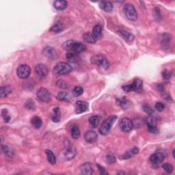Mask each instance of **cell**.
<instances>
[{
  "label": "cell",
  "instance_id": "25",
  "mask_svg": "<svg viewBox=\"0 0 175 175\" xmlns=\"http://www.w3.org/2000/svg\"><path fill=\"white\" fill-rule=\"evenodd\" d=\"M83 39L87 43L90 44H94L97 42V39H95V37L93 36L92 33L90 32H86L83 35Z\"/></svg>",
  "mask_w": 175,
  "mask_h": 175
},
{
  "label": "cell",
  "instance_id": "10",
  "mask_svg": "<svg viewBox=\"0 0 175 175\" xmlns=\"http://www.w3.org/2000/svg\"><path fill=\"white\" fill-rule=\"evenodd\" d=\"M133 127V123L131 119L127 117L122 118L120 121V128L124 132H129Z\"/></svg>",
  "mask_w": 175,
  "mask_h": 175
},
{
  "label": "cell",
  "instance_id": "40",
  "mask_svg": "<svg viewBox=\"0 0 175 175\" xmlns=\"http://www.w3.org/2000/svg\"><path fill=\"white\" fill-rule=\"evenodd\" d=\"M143 110H144L146 113L148 114L150 116L152 115L154 113L153 109L151 108L149 106H148V105H144V106H143Z\"/></svg>",
  "mask_w": 175,
  "mask_h": 175
},
{
  "label": "cell",
  "instance_id": "35",
  "mask_svg": "<svg viewBox=\"0 0 175 175\" xmlns=\"http://www.w3.org/2000/svg\"><path fill=\"white\" fill-rule=\"evenodd\" d=\"M2 118H4V122H9V121H10L11 117L9 115V113H8L7 109H3L2 111Z\"/></svg>",
  "mask_w": 175,
  "mask_h": 175
},
{
  "label": "cell",
  "instance_id": "41",
  "mask_svg": "<svg viewBox=\"0 0 175 175\" xmlns=\"http://www.w3.org/2000/svg\"><path fill=\"white\" fill-rule=\"evenodd\" d=\"M164 104L162 103V102H157L155 104V109L158 111V112H161L164 110Z\"/></svg>",
  "mask_w": 175,
  "mask_h": 175
},
{
  "label": "cell",
  "instance_id": "16",
  "mask_svg": "<svg viewBox=\"0 0 175 175\" xmlns=\"http://www.w3.org/2000/svg\"><path fill=\"white\" fill-rule=\"evenodd\" d=\"M139 153V149L138 147H133L131 149L127 151L126 153H125L123 155H122L121 156H120V159H130L131 157H133L134 155H136Z\"/></svg>",
  "mask_w": 175,
  "mask_h": 175
},
{
  "label": "cell",
  "instance_id": "18",
  "mask_svg": "<svg viewBox=\"0 0 175 175\" xmlns=\"http://www.w3.org/2000/svg\"><path fill=\"white\" fill-rule=\"evenodd\" d=\"M81 173L85 175H90L93 173V168L90 163H85L80 166Z\"/></svg>",
  "mask_w": 175,
  "mask_h": 175
},
{
  "label": "cell",
  "instance_id": "44",
  "mask_svg": "<svg viewBox=\"0 0 175 175\" xmlns=\"http://www.w3.org/2000/svg\"><path fill=\"white\" fill-rule=\"evenodd\" d=\"M97 168H98V169H99V173H100L101 174H103H103H108V173H107V172H106V169H105L103 167H102V166H101L100 165H99V164H97Z\"/></svg>",
  "mask_w": 175,
  "mask_h": 175
},
{
  "label": "cell",
  "instance_id": "38",
  "mask_svg": "<svg viewBox=\"0 0 175 175\" xmlns=\"http://www.w3.org/2000/svg\"><path fill=\"white\" fill-rule=\"evenodd\" d=\"M162 77L164 80H169L172 77V72L169 70H164L162 72Z\"/></svg>",
  "mask_w": 175,
  "mask_h": 175
},
{
  "label": "cell",
  "instance_id": "12",
  "mask_svg": "<svg viewBox=\"0 0 175 175\" xmlns=\"http://www.w3.org/2000/svg\"><path fill=\"white\" fill-rule=\"evenodd\" d=\"M42 54L44 56L51 60L56 59L58 55L56 49L51 47H46L44 48Z\"/></svg>",
  "mask_w": 175,
  "mask_h": 175
},
{
  "label": "cell",
  "instance_id": "19",
  "mask_svg": "<svg viewBox=\"0 0 175 175\" xmlns=\"http://www.w3.org/2000/svg\"><path fill=\"white\" fill-rule=\"evenodd\" d=\"M131 86H132V90L133 91L140 92L142 90L143 87V81L141 80L140 79L136 78L133 80V83L131 84Z\"/></svg>",
  "mask_w": 175,
  "mask_h": 175
},
{
  "label": "cell",
  "instance_id": "37",
  "mask_svg": "<svg viewBox=\"0 0 175 175\" xmlns=\"http://www.w3.org/2000/svg\"><path fill=\"white\" fill-rule=\"evenodd\" d=\"M162 168H164V170L168 174H171L172 173H173V170H174L173 166H172L170 164H168V163H165V164H163Z\"/></svg>",
  "mask_w": 175,
  "mask_h": 175
},
{
  "label": "cell",
  "instance_id": "33",
  "mask_svg": "<svg viewBox=\"0 0 175 175\" xmlns=\"http://www.w3.org/2000/svg\"><path fill=\"white\" fill-rule=\"evenodd\" d=\"M71 136L73 139H78L80 137V130L79 127L75 125L71 129Z\"/></svg>",
  "mask_w": 175,
  "mask_h": 175
},
{
  "label": "cell",
  "instance_id": "28",
  "mask_svg": "<svg viewBox=\"0 0 175 175\" xmlns=\"http://www.w3.org/2000/svg\"><path fill=\"white\" fill-rule=\"evenodd\" d=\"M12 92V88L10 86H4L1 88L0 90V96L2 98L7 97Z\"/></svg>",
  "mask_w": 175,
  "mask_h": 175
},
{
  "label": "cell",
  "instance_id": "9",
  "mask_svg": "<svg viewBox=\"0 0 175 175\" xmlns=\"http://www.w3.org/2000/svg\"><path fill=\"white\" fill-rule=\"evenodd\" d=\"M76 155V150L75 148L72 144H70L68 142L66 143V146L65 148V151H64V155L66 159L71 160L73 159V157Z\"/></svg>",
  "mask_w": 175,
  "mask_h": 175
},
{
  "label": "cell",
  "instance_id": "29",
  "mask_svg": "<svg viewBox=\"0 0 175 175\" xmlns=\"http://www.w3.org/2000/svg\"><path fill=\"white\" fill-rule=\"evenodd\" d=\"M118 103L123 110H127L129 107H130L131 105V102L128 100V99H127V98H122L118 99Z\"/></svg>",
  "mask_w": 175,
  "mask_h": 175
},
{
  "label": "cell",
  "instance_id": "20",
  "mask_svg": "<svg viewBox=\"0 0 175 175\" xmlns=\"http://www.w3.org/2000/svg\"><path fill=\"white\" fill-rule=\"evenodd\" d=\"M119 34H120L121 36L123 38L124 40H126L127 42L128 43H131L133 42L134 40V39H135V36L134 35L128 32L127 30H121L119 31Z\"/></svg>",
  "mask_w": 175,
  "mask_h": 175
},
{
  "label": "cell",
  "instance_id": "15",
  "mask_svg": "<svg viewBox=\"0 0 175 175\" xmlns=\"http://www.w3.org/2000/svg\"><path fill=\"white\" fill-rule=\"evenodd\" d=\"M147 127L149 132L153 134H158L159 130L157 127L156 122L154 118H148L147 121Z\"/></svg>",
  "mask_w": 175,
  "mask_h": 175
},
{
  "label": "cell",
  "instance_id": "39",
  "mask_svg": "<svg viewBox=\"0 0 175 175\" xmlns=\"http://www.w3.org/2000/svg\"><path fill=\"white\" fill-rule=\"evenodd\" d=\"M106 160L107 162L108 163L110 164H114V163L116 162V157L113 155L112 154H108L106 157Z\"/></svg>",
  "mask_w": 175,
  "mask_h": 175
},
{
  "label": "cell",
  "instance_id": "43",
  "mask_svg": "<svg viewBox=\"0 0 175 175\" xmlns=\"http://www.w3.org/2000/svg\"><path fill=\"white\" fill-rule=\"evenodd\" d=\"M57 86L58 87H60V88H68V85L66 81H64L62 80H60L57 82Z\"/></svg>",
  "mask_w": 175,
  "mask_h": 175
},
{
  "label": "cell",
  "instance_id": "11",
  "mask_svg": "<svg viewBox=\"0 0 175 175\" xmlns=\"http://www.w3.org/2000/svg\"><path fill=\"white\" fill-rule=\"evenodd\" d=\"M35 73L40 79L43 80L47 76L49 70L46 65L43 64H39L35 67Z\"/></svg>",
  "mask_w": 175,
  "mask_h": 175
},
{
  "label": "cell",
  "instance_id": "27",
  "mask_svg": "<svg viewBox=\"0 0 175 175\" xmlns=\"http://www.w3.org/2000/svg\"><path fill=\"white\" fill-rule=\"evenodd\" d=\"M92 34L96 39H99L102 35V26L99 24L96 25L92 30Z\"/></svg>",
  "mask_w": 175,
  "mask_h": 175
},
{
  "label": "cell",
  "instance_id": "22",
  "mask_svg": "<svg viewBox=\"0 0 175 175\" xmlns=\"http://www.w3.org/2000/svg\"><path fill=\"white\" fill-rule=\"evenodd\" d=\"M67 5H68V3L64 0H58L54 3V6L55 9L60 11L65 10L67 8Z\"/></svg>",
  "mask_w": 175,
  "mask_h": 175
},
{
  "label": "cell",
  "instance_id": "26",
  "mask_svg": "<svg viewBox=\"0 0 175 175\" xmlns=\"http://www.w3.org/2000/svg\"><path fill=\"white\" fill-rule=\"evenodd\" d=\"M61 118V113L60 110L58 107H55L53 110V114L51 116V119L54 122H59Z\"/></svg>",
  "mask_w": 175,
  "mask_h": 175
},
{
  "label": "cell",
  "instance_id": "17",
  "mask_svg": "<svg viewBox=\"0 0 175 175\" xmlns=\"http://www.w3.org/2000/svg\"><path fill=\"white\" fill-rule=\"evenodd\" d=\"M160 43H161L162 45L164 47H169L170 43H171V40L172 38L170 34L164 33L160 35Z\"/></svg>",
  "mask_w": 175,
  "mask_h": 175
},
{
  "label": "cell",
  "instance_id": "5",
  "mask_svg": "<svg viewBox=\"0 0 175 175\" xmlns=\"http://www.w3.org/2000/svg\"><path fill=\"white\" fill-rule=\"evenodd\" d=\"M91 62L95 65L101 66L102 68L107 69L109 68L110 63L106 58L101 55H96L91 58Z\"/></svg>",
  "mask_w": 175,
  "mask_h": 175
},
{
  "label": "cell",
  "instance_id": "24",
  "mask_svg": "<svg viewBox=\"0 0 175 175\" xmlns=\"http://www.w3.org/2000/svg\"><path fill=\"white\" fill-rule=\"evenodd\" d=\"M30 122L31 125H32L34 128H36V129H40L43 125V121L41 120V118L36 116H35L34 117L32 118Z\"/></svg>",
  "mask_w": 175,
  "mask_h": 175
},
{
  "label": "cell",
  "instance_id": "8",
  "mask_svg": "<svg viewBox=\"0 0 175 175\" xmlns=\"http://www.w3.org/2000/svg\"><path fill=\"white\" fill-rule=\"evenodd\" d=\"M17 74L21 79H27L31 74L30 67L27 65H21L17 70Z\"/></svg>",
  "mask_w": 175,
  "mask_h": 175
},
{
  "label": "cell",
  "instance_id": "32",
  "mask_svg": "<svg viewBox=\"0 0 175 175\" xmlns=\"http://www.w3.org/2000/svg\"><path fill=\"white\" fill-rule=\"evenodd\" d=\"M89 123L92 128L97 127L99 123V118L97 116H92L89 118Z\"/></svg>",
  "mask_w": 175,
  "mask_h": 175
},
{
  "label": "cell",
  "instance_id": "31",
  "mask_svg": "<svg viewBox=\"0 0 175 175\" xmlns=\"http://www.w3.org/2000/svg\"><path fill=\"white\" fill-rule=\"evenodd\" d=\"M64 25L62 23L58 22L54 24L50 29V32L54 33H59L64 30Z\"/></svg>",
  "mask_w": 175,
  "mask_h": 175
},
{
  "label": "cell",
  "instance_id": "7",
  "mask_svg": "<svg viewBox=\"0 0 175 175\" xmlns=\"http://www.w3.org/2000/svg\"><path fill=\"white\" fill-rule=\"evenodd\" d=\"M165 157L166 155L164 153L161 152V151H158V152L151 155L149 158V161L153 166H159L164 162Z\"/></svg>",
  "mask_w": 175,
  "mask_h": 175
},
{
  "label": "cell",
  "instance_id": "14",
  "mask_svg": "<svg viewBox=\"0 0 175 175\" xmlns=\"http://www.w3.org/2000/svg\"><path fill=\"white\" fill-rule=\"evenodd\" d=\"M88 103L84 101H78L75 105V112L77 114H82L88 110Z\"/></svg>",
  "mask_w": 175,
  "mask_h": 175
},
{
  "label": "cell",
  "instance_id": "2",
  "mask_svg": "<svg viewBox=\"0 0 175 175\" xmlns=\"http://www.w3.org/2000/svg\"><path fill=\"white\" fill-rule=\"evenodd\" d=\"M117 119V116L112 115L109 116L108 118L106 119L103 123L101 124V127H99V131L102 136H106L110 133V131L112 129L113 125L116 122Z\"/></svg>",
  "mask_w": 175,
  "mask_h": 175
},
{
  "label": "cell",
  "instance_id": "34",
  "mask_svg": "<svg viewBox=\"0 0 175 175\" xmlns=\"http://www.w3.org/2000/svg\"><path fill=\"white\" fill-rule=\"evenodd\" d=\"M84 92V89L81 86H75L74 88V89L73 90V95L75 97H80V95L83 94Z\"/></svg>",
  "mask_w": 175,
  "mask_h": 175
},
{
  "label": "cell",
  "instance_id": "3",
  "mask_svg": "<svg viewBox=\"0 0 175 175\" xmlns=\"http://www.w3.org/2000/svg\"><path fill=\"white\" fill-rule=\"evenodd\" d=\"M73 71L72 66L68 63H58L53 69V73L55 76H62L71 73Z\"/></svg>",
  "mask_w": 175,
  "mask_h": 175
},
{
  "label": "cell",
  "instance_id": "1",
  "mask_svg": "<svg viewBox=\"0 0 175 175\" xmlns=\"http://www.w3.org/2000/svg\"><path fill=\"white\" fill-rule=\"evenodd\" d=\"M62 47L66 51L69 52V53L75 54L82 53L86 49V46L84 44L74 40H67L66 42L63 44Z\"/></svg>",
  "mask_w": 175,
  "mask_h": 175
},
{
  "label": "cell",
  "instance_id": "42",
  "mask_svg": "<svg viewBox=\"0 0 175 175\" xmlns=\"http://www.w3.org/2000/svg\"><path fill=\"white\" fill-rule=\"evenodd\" d=\"M25 106L27 107L28 109L31 110H34L35 108V105H34V102L32 100H29L27 103L25 104Z\"/></svg>",
  "mask_w": 175,
  "mask_h": 175
},
{
  "label": "cell",
  "instance_id": "36",
  "mask_svg": "<svg viewBox=\"0 0 175 175\" xmlns=\"http://www.w3.org/2000/svg\"><path fill=\"white\" fill-rule=\"evenodd\" d=\"M2 151H3V152H4V153L5 155H6L7 156L12 157V156L13 155L14 153L13 152V151H12L11 148L8 147V146L2 145Z\"/></svg>",
  "mask_w": 175,
  "mask_h": 175
},
{
  "label": "cell",
  "instance_id": "21",
  "mask_svg": "<svg viewBox=\"0 0 175 175\" xmlns=\"http://www.w3.org/2000/svg\"><path fill=\"white\" fill-rule=\"evenodd\" d=\"M99 7L102 10L106 12V13H110L113 10L112 3L110 2H100Z\"/></svg>",
  "mask_w": 175,
  "mask_h": 175
},
{
  "label": "cell",
  "instance_id": "6",
  "mask_svg": "<svg viewBox=\"0 0 175 175\" xmlns=\"http://www.w3.org/2000/svg\"><path fill=\"white\" fill-rule=\"evenodd\" d=\"M36 97L39 101L43 102V103H48L51 101V99L50 92L43 87H41L40 89L38 90Z\"/></svg>",
  "mask_w": 175,
  "mask_h": 175
},
{
  "label": "cell",
  "instance_id": "23",
  "mask_svg": "<svg viewBox=\"0 0 175 175\" xmlns=\"http://www.w3.org/2000/svg\"><path fill=\"white\" fill-rule=\"evenodd\" d=\"M58 101H65V102H69L71 100V95H70L68 92H60L58 93V95L56 97Z\"/></svg>",
  "mask_w": 175,
  "mask_h": 175
},
{
  "label": "cell",
  "instance_id": "30",
  "mask_svg": "<svg viewBox=\"0 0 175 175\" xmlns=\"http://www.w3.org/2000/svg\"><path fill=\"white\" fill-rule=\"evenodd\" d=\"M45 153L47 157V160L49 163H50V164L51 165H55L56 164V158H55V156L54 155V153L49 149H47L45 151Z\"/></svg>",
  "mask_w": 175,
  "mask_h": 175
},
{
  "label": "cell",
  "instance_id": "13",
  "mask_svg": "<svg viewBox=\"0 0 175 175\" xmlns=\"http://www.w3.org/2000/svg\"><path fill=\"white\" fill-rule=\"evenodd\" d=\"M84 139H85L86 142L92 144V143H95L97 140V133L92 130L87 131L85 134H84Z\"/></svg>",
  "mask_w": 175,
  "mask_h": 175
},
{
  "label": "cell",
  "instance_id": "4",
  "mask_svg": "<svg viewBox=\"0 0 175 175\" xmlns=\"http://www.w3.org/2000/svg\"><path fill=\"white\" fill-rule=\"evenodd\" d=\"M123 11L127 18L130 21H136L138 19V13L134 6L131 4H126L123 7Z\"/></svg>",
  "mask_w": 175,
  "mask_h": 175
},
{
  "label": "cell",
  "instance_id": "45",
  "mask_svg": "<svg viewBox=\"0 0 175 175\" xmlns=\"http://www.w3.org/2000/svg\"><path fill=\"white\" fill-rule=\"evenodd\" d=\"M173 157H174V149L173 151Z\"/></svg>",
  "mask_w": 175,
  "mask_h": 175
}]
</instances>
